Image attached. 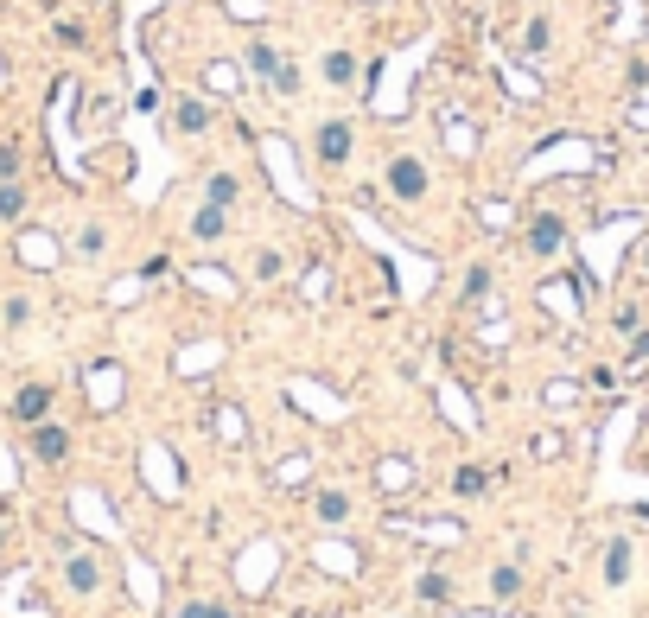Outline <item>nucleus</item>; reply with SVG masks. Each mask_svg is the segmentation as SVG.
I'll return each mask as SVG.
<instances>
[{
    "instance_id": "f257e3e1",
    "label": "nucleus",
    "mask_w": 649,
    "mask_h": 618,
    "mask_svg": "<svg viewBox=\"0 0 649 618\" xmlns=\"http://www.w3.org/2000/svg\"><path fill=\"white\" fill-rule=\"evenodd\" d=\"M567 236H573V223L548 198H541L535 211H529V223H522V249H529L535 262H560V255H567Z\"/></svg>"
},
{
    "instance_id": "f03ea898",
    "label": "nucleus",
    "mask_w": 649,
    "mask_h": 618,
    "mask_svg": "<svg viewBox=\"0 0 649 618\" xmlns=\"http://www.w3.org/2000/svg\"><path fill=\"white\" fill-rule=\"evenodd\" d=\"M382 185H389V198L401 204V211H414V204H427V160H420V153H389V160H382Z\"/></svg>"
},
{
    "instance_id": "7ed1b4c3",
    "label": "nucleus",
    "mask_w": 649,
    "mask_h": 618,
    "mask_svg": "<svg viewBox=\"0 0 649 618\" xmlns=\"http://www.w3.org/2000/svg\"><path fill=\"white\" fill-rule=\"evenodd\" d=\"M350 153H357V122H350V115H325V122L312 128V166H319V173H344Z\"/></svg>"
},
{
    "instance_id": "20e7f679",
    "label": "nucleus",
    "mask_w": 649,
    "mask_h": 618,
    "mask_svg": "<svg viewBox=\"0 0 649 618\" xmlns=\"http://www.w3.org/2000/svg\"><path fill=\"white\" fill-rule=\"evenodd\" d=\"M210 128H217V109H210V102L204 96H172L166 102V134H172V141H204V134Z\"/></svg>"
},
{
    "instance_id": "39448f33",
    "label": "nucleus",
    "mask_w": 649,
    "mask_h": 618,
    "mask_svg": "<svg viewBox=\"0 0 649 618\" xmlns=\"http://www.w3.org/2000/svg\"><path fill=\"white\" fill-rule=\"evenodd\" d=\"M249 192H255V179L242 173V166H210V173L198 179V198L204 204H223V211H242Z\"/></svg>"
},
{
    "instance_id": "423d86ee",
    "label": "nucleus",
    "mask_w": 649,
    "mask_h": 618,
    "mask_svg": "<svg viewBox=\"0 0 649 618\" xmlns=\"http://www.w3.org/2000/svg\"><path fill=\"white\" fill-rule=\"evenodd\" d=\"M319 83L331 96H357L363 90V58H357V51H344V45H331L319 58Z\"/></svg>"
},
{
    "instance_id": "0eeeda50",
    "label": "nucleus",
    "mask_w": 649,
    "mask_h": 618,
    "mask_svg": "<svg viewBox=\"0 0 649 618\" xmlns=\"http://www.w3.org/2000/svg\"><path fill=\"white\" fill-rule=\"evenodd\" d=\"M26 453L39 459V466H64V459H70V427H64V421L26 427Z\"/></svg>"
},
{
    "instance_id": "6e6552de",
    "label": "nucleus",
    "mask_w": 649,
    "mask_h": 618,
    "mask_svg": "<svg viewBox=\"0 0 649 618\" xmlns=\"http://www.w3.org/2000/svg\"><path fill=\"white\" fill-rule=\"evenodd\" d=\"M185 230H191V243H223V236L236 230V211H223V204H204V198H198V211L185 217Z\"/></svg>"
},
{
    "instance_id": "1a4fd4ad",
    "label": "nucleus",
    "mask_w": 649,
    "mask_h": 618,
    "mask_svg": "<svg viewBox=\"0 0 649 618\" xmlns=\"http://www.w3.org/2000/svg\"><path fill=\"white\" fill-rule=\"evenodd\" d=\"M51 402H58V389H51V383L13 389V421H20V427H39V421H51Z\"/></svg>"
},
{
    "instance_id": "9d476101",
    "label": "nucleus",
    "mask_w": 649,
    "mask_h": 618,
    "mask_svg": "<svg viewBox=\"0 0 649 618\" xmlns=\"http://www.w3.org/2000/svg\"><path fill=\"white\" fill-rule=\"evenodd\" d=\"M490 287H497V262H490V255H478V262H465L459 287H452V300H459V306H478Z\"/></svg>"
},
{
    "instance_id": "9b49d317",
    "label": "nucleus",
    "mask_w": 649,
    "mask_h": 618,
    "mask_svg": "<svg viewBox=\"0 0 649 618\" xmlns=\"http://www.w3.org/2000/svg\"><path fill=\"white\" fill-rule=\"evenodd\" d=\"M280 58H287V51H280L274 39H261V32H255L249 45H242V71H249L255 83H274V71H280Z\"/></svg>"
},
{
    "instance_id": "f8f14e48",
    "label": "nucleus",
    "mask_w": 649,
    "mask_h": 618,
    "mask_svg": "<svg viewBox=\"0 0 649 618\" xmlns=\"http://www.w3.org/2000/svg\"><path fill=\"white\" fill-rule=\"evenodd\" d=\"M312 517H319V523H331V529H338V523H350V491H344V485H325L319 497H312Z\"/></svg>"
},
{
    "instance_id": "ddd939ff",
    "label": "nucleus",
    "mask_w": 649,
    "mask_h": 618,
    "mask_svg": "<svg viewBox=\"0 0 649 618\" xmlns=\"http://www.w3.org/2000/svg\"><path fill=\"white\" fill-rule=\"evenodd\" d=\"M490 485H497V472H490V466H459V472H452V497H465V504H471V497H484Z\"/></svg>"
},
{
    "instance_id": "4468645a",
    "label": "nucleus",
    "mask_w": 649,
    "mask_h": 618,
    "mask_svg": "<svg viewBox=\"0 0 649 618\" xmlns=\"http://www.w3.org/2000/svg\"><path fill=\"white\" fill-rule=\"evenodd\" d=\"M70 249H77V262H102V255H109V230H102V223H83V230L70 236Z\"/></svg>"
},
{
    "instance_id": "2eb2a0df",
    "label": "nucleus",
    "mask_w": 649,
    "mask_h": 618,
    "mask_svg": "<svg viewBox=\"0 0 649 618\" xmlns=\"http://www.w3.org/2000/svg\"><path fill=\"white\" fill-rule=\"evenodd\" d=\"M414 593H420V606H452V574L427 568V574L414 580Z\"/></svg>"
},
{
    "instance_id": "dca6fc26",
    "label": "nucleus",
    "mask_w": 649,
    "mask_h": 618,
    "mask_svg": "<svg viewBox=\"0 0 649 618\" xmlns=\"http://www.w3.org/2000/svg\"><path fill=\"white\" fill-rule=\"evenodd\" d=\"M249 262H255V268H249V281H255V287H274L280 274H287V255H280V249H255Z\"/></svg>"
},
{
    "instance_id": "f3484780",
    "label": "nucleus",
    "mask_w": 649,
    "mask_h": 618,
    "mask_svg": "<svg viewBox=\"0 0 649 618\" xmlns=\"http://www.w3.org/2000/svg\"><path fill=\"white\" fill-rule=\"evenodd\" d=\"M70 587H77V593L102 587V561L90 555V548H77V555H70Z\"/></svg>"
},
{
    "instance_id": "a211bd4d",
    "label": "nucleus",
    "mask_w": 649,
    "mask_h": 618,
    "mask_svg": "<svg viewBox=\"0 0 649 618\" xmlns=\"http://www.w3.org/2000/svg\"><path fill=\"white\" fill-rule=\"evenodd\" d=\"M26 204H32V198H26V185H20V179H0V223H20V217H26Z\"/></svg>"
},
{
    "instance_id": "6ab92c4d",
    "label": "nucleus",
    "mask_w": 649,
    "mask_h": 618,
    "mask_svg": "<svg viewBox=\"0 0 649 618\" xmlns=\"http://www.w3.org/2000/svg\"><path fill=\"white\" fill-rule=\"evenodd\" d=\"M516 593H522V568H516V561H503V568H490V599H503V606H510Z\"/></svg>"
},
{
    "instance_id": "aec40b11",
    "label": "nucleus",
    "mask_w": 649,
    "mask_h": 618,
    "mask_svg": "<svg viewBox=\"0 0 649 618\" xmlns=\"http://www.w3.org/2000/svg\"><path fill=\"white\" fill-rule=\"evenodd\" d=\"M630 580V542H611L605 548V587H624Z\"/></svg>"
},
{
    "instance_id": "412c9836",
    "label": "nucleus",
    "mask_w": 649,
    "mask_h": 618,
    "mask_svg": "<svg viewBox=\"0 0 649 618\" xmlns=\"http://www.w3.org/2000/svg\"><path fill=\"white\" fill-rule=\"evenodd\" d=\"M624 370H630V376H643V370H649V325L624 338Z\"/></svg>"
},
{
    "instance_id": "4be33fe9",
    "label": "nucleus",
    "mask_w": 649,
    "mask_h": 618,
    "mask_svg": "<svg viewBox=\"0 0 649 618\" xmlns=\"http://www.w3.org/2000/svg\"><path fill=\"white\" fill-rule=\"evenodd\" d=\"M643 325H649V313H643L637 300H624L618 313H611V332H618V338H630V332H643Z\"/></svg>"
},
{
    "instance_id": "5701e85b",
    "label": "nucleus",
    "mask_w": 649,
    "mask_h": 618,
    "mask_svg": "<svg viewBox=\"0 0 649 618\" xmlns=\"http://www.w3.org/2000/svg\"><path fill=\"white\" fill-rule=\"evenodd\" d=\"M26 173V147L20 141H0V179H20Z\"/></svg>"
},
{
    "instance_id": "b1692460",
    "label": "nucleus",
    "mask_w": 649,
    "mask_h": 618,
    "mask_svg": "<svg viewBox=\"0 0 649 618\" xmlns=\"http://www.w3.org/2000/svg\"><path fill=\"white\" fill-rule=\"evenodd\" d=\"M51 32H58V45H70V51H83V45H90V32H83L77 20H58Z\"/></svg>"
},
{
    "instance_id": "393cba45",
    "label": "nucleus",
    "mask_w": 649,
    "mask_h": 618,
    "mask_svg": "<svg viewBox=\"0 0 649 618\" xmlns=\"http://www.w3.org/2000/svg\"><path fill=\"white\" fill-rule=\"evenodd\" d=\"M179 618H236V612H230V606H217V599H191Z\"/></svg>"
},
{
    "instance_id": "a878e982",
    "label": "nucleus",
    "mask_w": 649,
    "mask_h": 618,
    "mask_svg": "<svg viewBox=\"0 0 649 618\" xmlns=\"http://www.w3.org/2000/svg\"><path fill=\"white\" fill-rule=\"evenodd\" d=\"M217 434H223V440H242V434H249V427L236 421V408H217Z\"/></svg>"
},
{
    "instance_id": "bb28decb",
    "label": "nucleus",
    "mask_w": 649,
    "mask_h": 618,
    "mask_svg": "<svg viewBox=\"0 0 649 618\" xmlns=\"http://www.w3.org/2000/svg\"><path fill=\"white\" fill-rule=\"evenodd\" d=\"M541 45H548V20H529V32H522V51H529V58H535Z\"/></svg>"
},
{
    "instance_id": "cd10ccee",
    "label": "nucleus",
    "mask_w": 649,
    "mask_h": 618,
    "mask_svg": "<svg viewBox=\"0 0 649 618\" xmlns=\"http://www.w3.org/2000/svg\"><path fill=\"white\" fill-rule=\"evenodd\" d=\"M649 83V58H630V90H643Z\"/></svg>"
},
{
    "instance_id": "c85d7f7f",
    "label": "nucleus",
    "mask_w": 649,
    "mask_h": 618,
    "mask_svg": "<svg viewBox=\"0 0 649 618\" xmlns=\"http://www.w3.org/2000/svg\"><path fill=\"white\" fill-rule=\"evenodd\" d=\"M630 262H637V268L649 274V236H643V243H637V255H630Z\"/></svg>"
},
{
    "instance_id": "c756f323",
    "label": "nucleus",
    "mask_w": 649,
    "mask_h": 618,
    "mask_svg": "<svg viewBox=\"0 0 649 618\" xmlns=\"http://www.w3.org/2000/svg\"><path fill=\"white\" fill-rule=\"evenodd\" d=\"M0 542H7V523H0Z\"/></svg>"
},
{
    "instance_id": "7c9ffc66",
    "label": "nucleus",
    "mask_w": 649,
    "mask_h": 618,
    "mask_svg": "<svg viewBox=\"0 0 649 618\" xmlns=\"http://www.w3.org/2000/svg\"><path fill=\"white\" fill-rule=\"evenodd\" d=\"M90 7H102V0H90Z\"/></svg>"
}]
</instances>
